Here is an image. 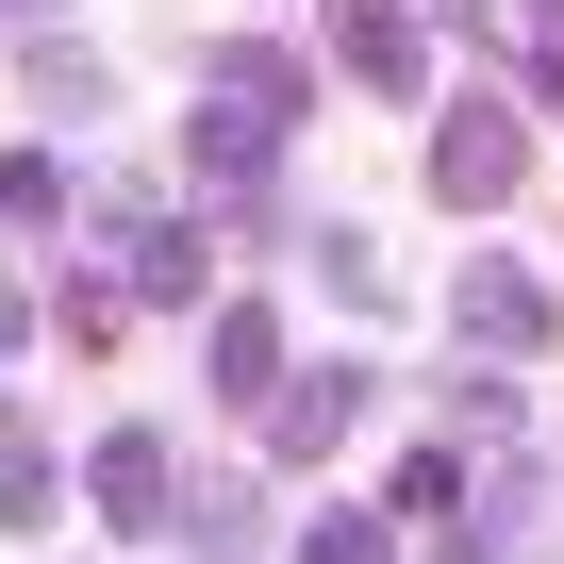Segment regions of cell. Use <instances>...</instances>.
Wrapping results in <instances>:
<instances>
[{
  "instance_id": "6da1fadb",
  "label": "cell",
  "mask_w": 564,
  "mask_h": 564,
  "mask_svg": "<svg viewBox=\"0 0 564 564\" xmlns=\"http://www.w3.org/2000/svg\"><path fill=\"white\" fill-rule=\"evenodd\" d=\"M448 316H465V349H547V282L531 265H465Z\"/></svg>"
},
{
  "instance_id": "7a4b0ae2",
  "label": "cell",
  "mask_w": 564,
  "mask_h": 564,
  "mask_svg": "<svg viewBox=\"0 0 564 564\" xmlns=\"http://www.w3.org/2000/svg\"><path fill=\"white\" fill-rule=\"evenodd\" d=\"M514 166H531V133H514V117H465V133H432V183H448V199H514Z\"/></svg>"
},
{
  "instance_id": "3957f363",
  "label": "cell",
  "mask_w": 564,
  "mask_h": 564,
  "mask_svg": "<svg viewBox=\"0 0 564 564\" xmlns=\"http://www.w3.org/2000/svg\"><path fill=\"white\" fill-rule=\"evenodd\" d=\"M84 481H100V514H133V531H166V432H117V448H100Z\"/></svg>"
},
{
  "instance_id": "277c9868",
  "label": "cell",
  "mask_w": 564,
  "mask_h": 564,
  "mask_svg": "<svg viewBox=\"0 0 564 564\" xmlns=\"http://www.w3.org/2000/svg\"><path fill=\"white\" fill-rule=\"evenodd\" d=\"M166 531H183L199 564H249V547H265V498H249V481H199V498H183Z\"/></svg>"
},
{
  "instance_id": "5b68a950",
  "label": "cell",
  "mask_w": 564,
  "mask_h": 564,
  "mask_svg": "<svg viewBox=\"0 0 564 564\" xmlns=\"http://www.w3.org/2000/svg\"><path fill=\"white\" fill-rule=\"evenodd\" d=\"M349 415H366V366H316V382H300V399H282L265 432H282V448H300V465H316V448H333Z\"/></svg>"
},
{
  "instance_id": "8992f818",
  "label": "cell",
  "mask_w": 564,
  "mask_h": 564,
  "mask_svg": "<svg viewBox=\"0 0 564 564\" xmlns=\"http://www.w3.org/2000/svg\"><path fill=\"white\" fill-rule=\"evenodd\" d=\"M333 51H349L366 84H415V18H382V0H349V18H333Z\"/></svg>"
},
{
  "instance_id": "52a82bcc",
  "label": "cell",
  "mask_w": 564,
  "mask_h": 564,
  "mask_svg": "<svg viewBox=\"0 0 564 564\" xmlns=\"http://www.w3.org/2000/svg\"><path fill=\"white\" fill-rule=\"evenodd\" d=\"M265 382H282V333L232 300V316H216V399H265Z\"/></svg>"
},
{
  "instance_id": "ba28073f",
  "label": "cell",
  "mask_w": 564,
  "mask_h": 564,
  "mask_svg": "<svg viewBox=\"0 0 564 564\" xmlns=\"http://www.w3.org/2000/svg\"><path fill=\"white\" fill-rule=\"evenodd\" d=\"M0 216H18V232H51V216H67V166H51V150H18V166H0Z\"/></svg>"
},
{
  "instance_id": "9c48e42d",
  "label": "cell",
  "mask_w": 564,
  "mask_h": 564,
  "mask_svg": "<svg viewBox=\"0 0 564 564\" xmlns=\"http://www.w3.org/2000/svg\"><path fill=\"white\" fill-rule=\"evenodd\" d=\"M300 564H382V514H316V531H300Z\"/></svg>"
},
{
  "instance_id": "30bf717a",
  "label": "cell",
  "mask_w": 564,
  "mask_h": 564,
  "mask_svg": "<svg viewBox=\"0 0 564 564\" xmlns=\"http://www.w3.org/2000/svg\"><path fill=\"white\" fill-rule=\"evenodd\" d=\"M0 349H18V300H0Z\"/></svg>"
},
{
  "instance_id": "8fae6325",
  "label": "cell",
  "mask_w": 564,
  "mask_h": 564,
  "mask_svg": "<svg viewBox=\"0 0 564 564\" xmlns=\"http://www.w3.org/2000/svg\"><path fill=\"white\" fill-rule=\"evenodd\" d=\"M547 18H564V0H547Z\"/></svg>"
}]
</instances>
